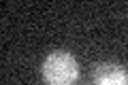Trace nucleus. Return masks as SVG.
I'll return each mask as SVG.
<instances>
[{
    "instance_id": "1",
    "label": "nucleus",
    "mask_w": 128,
    "mask_h": 85,
    "mask_svg": "<svg viewBox=\"0 0 128 85\" xmlns=\"http://www.w3.org/2000/svg\"><path fill=\"white\" fill-rule=\"evenodd\" d=\"M41 77L45 85H75L79 79V62L70 51H49L41 64Z\"/></svg>"
},
{
    "instance_id": "2",
    "label": "nucleus",
    "mask_w": 128,
    "mask_h": 85,
    "mask_svg": "<svg viewBox=\"0 0 128 85\" xmlns=\"http://www.w3.org/2000/svg\"><path fill=\"white\" fill-rule=\"evenodd\" d=\"M94 85H128V68L118 62H100L92 70Z\"/></svg>"
}]
</instances>
